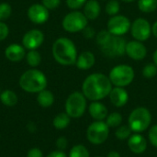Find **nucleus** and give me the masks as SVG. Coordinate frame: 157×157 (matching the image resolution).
Listing matches in <instances>:
<instances>
[{
	"mask_svg": "<svg viewBox=\"0 0 157 157\" xmlns=\"http://www.w3.org/2000/svg\"><path fill=\"white\" fill-rule=\"evenodd\" d=\"M54 60L62 65H73L77 60V51L75 43L67 38H59L52 44Z\"/></svg>",
	"mask_w": 157,
	"mask_h": 157,
	"instance_id": "f03ea898",
	"label": "nucleus"
},
{
	"mask_svg": "<svg viewBox=\"0 0 157 157\" xmlns=\"http://www.w3.org/2000/svg\"><path fill=\"white\" fill-rule=\"evenodd\" d=\"M122 2H125V3H131V2H133L134 0H121Z\"/></svg>",
	"mask_w": 157,
	"mask_h": 157,
	"instance_id": "c03bdc74",
	"label": "nucleus"
},
{
	"mask_svg": "<svg viewBox=\"0 0 157 157\" xmlns=\"http://www.w3.org/2000/svg\"><path fill=\"white\" fill-rule=\"evenodd\" d=\"M6 59L10 62H19L26 56L25 48L17 43H12L5 51Z\"/></svg>",
	"mask_w": 157,
	"mask_h": 157,
	"instance_id": "f3484780",
	"label": "nucleus"
},
{
	"mask_svg": "<svg viewBox=\"0 0 157 157\" xmlns=\"http://www.w3.org/2000/svg\"><path fill=\"white\" fill-rule=\"evenodd\" d=\"M27 157H43V155L39 148H32L28 152Z\"/></svg>",
	"mask_w": 157,
	"mask_h": 157,
	"instance_id": "4c0bfd02",
	"label": "nucleus"
},
{
	"mask_svg": "<svg viewBox=\"0 0 157 157\" xmlns=\"http://www.w3.org/2000/svg\"><path fill=\"white\" fill-rule=\"evenodd\" d=\"M109 97L111 104H113L117 108H121L126 105L129 99V95L127 91L123 87L119 86H115L114 88H112Z\"/></svg>",
	"mask_w": 157,
	"mask_h": 157,
	"instance_id": "2eb2a0df",
	"label": "nucleus"
},
{
	"mask_svg": "<svg viewBox=\"0 0 157 157\" xmlns=\"http://www.w3.org/2000/svg\"><path fill=\"white\" fill-rule=\"evenodd\" d=\"M100 14V5L97 0H88L84 6V15L87 19L94 20Z\"/></svg>",
	"mask_w": 157,
	"mask_h": 157,
	"instance_id": "aec40b11",
	"label": "nucleus"
},
{
	"mask_svg": "<svg viewBox=\"0 0 157 157\" xmlns=\"http://www.w3.org/2000/svg\"><path fill=\"white\" fill-rule=\"evenodd\" d=\"M153 59H154V63H155L157 65V50L154 52V55H153Z\"/></svg>",
	"mask_w": 157,
	"mask_h": 157,
	"instance_id": "37998d69",
	"label": "nucleus"
},
{
	"mask_svg": "<svg viewBox=\"0 0 157 157\" xmlns=\"http://www.w3.org/2000/svg\"><path fill=\"white\" fill-rule=\"evenodd\" d=\"M90 116L96 121H104L108 117V109L99 101H92L88 108Z\"/></svg>",
	"mask_w": 157,
	"mask_h": 157,
	"instance_id": "a211bd4d",
	"label": "nucleus"
},
{
	"mask_svg": "<svg viewBox=\"0 0 157 157\" xmlns=\"http://www.w3.org/2000/svg\"><path fill=\"white\" fill-rule=\"evenodd\" d=\"M149 136V140L150 143L152 144V145H154L155 147H157V125L153 126L148 133Z\"/></svg>",
	"mask_w": 157,
	"mask_h": 157,
	"instance_id": "72a5a7b5",
	"label": "nucleus"
},
{
	"mask_svg": "<svg viewBox=\"0 0 157 157\" xmlns=\"http://www.w3.org/2000/svg\"><path fill=\"white\" fill-rule=\"evenodd\" d=\"M87 18L84 13L79 11H73L68 13L63 19V28L71 33L82 31L87 26Z\"/></svg>",
	"mask_w": 157,
	"mask_h": 157,
	"instance_id": "6e6552de",
	"label": "nucleus"
},
{
	"mask_svg": "<svg viewBox=\"0 0 157 157\" xmlns=\"http://www.w3.org/2000/svg\"><path fill=\"white\" fill-rule=\"evenodd\" d=\"M61 0H42V5L49 10L55 9L59 6Z\"/></svg>",
	"mask_w": 157,
	"mask_h": 157,
	"instance_id": "f704fd0d",
	"label": "nucleus"
},
{
	"mask_svg": "<svg viewBox=\"0 0 157 157\" xmlns=\"http://www.w3.org/2000/svg\"><path fill=\"white\" fill-rule=\"evenodd\" d=\"M106 12L108 15L113 17L120 12V3L118 0H109L106 5Z\"/></svg>",
	"mask_w": 157,
	"mask_h": 157,
	"instance_id": "c756f323",
	"label": "nucleus"
},
{
	"mask_svg": "<svg viewBox=\"0 0 157 157\" xmlns=\"http://www.w3.org/2000/svg\"><path fill=\"white\" fill-rule=\"evenodd\" d=\"M112 37V34L107 29H103L101 31H99L97 35H96V42L97 44L101 48L102 46H104Z\"/></svg>",
	"mask_w": 157,
	"mask_h": 157,
	"instance_id": "c85d7f7f",
	"label": "nucleus"
},
{
	"mask_svg": "<svg viewBox=\"0 0 157 157\" xmlns=\"http://www.w3.org/2000/svg\"><path fill=\"white\" fill-rule=\"evenodd\" d=\"M109 134V127L103 121H96L92 122L86 131L87 140L96 145L105 143Z\"/></svg>",
	"mask_w": 157,
	"mask_h": 157,
	"instance_id": "0eeeda50",
	"label": "nucleus"
},
{
	"mask_svg": "<svg viewBox=\"0 0 157 157\" xmlns=\"http://www.w3.org/2000/svg\"><path fill=\"white\" fill-rule=\"evenodd\" d=\"M44 41V34L39 29H30L23 36L22 44L25 49L36 50Z\"/></svg>",
	"mask_w": 157,
	"mask_h": 157,
	"instance_id": "ddd939ff",
	"label": "nucleus"
},
{
	"mask_svg": "<svg viewBox=\"0 0 157 157\" xmlns=\"http://www.w3.org/2000/svg\"><path fill=\"white\" fill-rule=\"evenodd\" d=\"M19 86L26 92L39 93L46 88L47 78L41 71L29 69L20 76Z\"/></svg>",
	"mask_w": 157,
	"mask_h": 157,
	"instance_id": "7ed1b4c3",
	"label": "nucleus"
},
{
	"mask_svg": "<svg viewBox=\"0 0 157 157\" xmlns=\"http://www.w3.org/2000/svg\"><path fill=\"white\" fill-rule=\"evenodd\" d=\"M8 33H9L8 26L6 23L0 21V41L6 39V37L8 36Z\"/></svg>",
	"mask_w": 157,
	"mask_h": 157,
	"instance_id": "c9c22d12",
	"label": "nucleus"
},
{
	"mask_svg": "<svg viewBox=\"0 0 157 157\" xmlns=\"http://www.w3.org/2000/svg\"><path fill=\"white\" fill-rule=\"evenodd\" d=\"M131 32L136 40L144 41L149 39L152 33V27L147 19L139 17L131 25Z\"/></svg>",
	"mask_w": 157,
	"mask_h": 157,
	"instance_id": "9b49d317",
	"label": "nucleus"
},
{
	"mask_svg": "<svg viewBox=\"0 0 157 157\" xmlns=\"http://www.w3.org/2000/svg\"><path fill=\"white\" fill-rule=\"evenodd\" d=\"M69 157H90L88 150L82 144L75 145L69 154Z\"/></svg>",
	"mask_w": 157,
	"mask_h": 157,
	"instance_id": "bb28decb",
	"label": "nucleus"
},
{
	"mask_svg": "<svg viewBox=\"0 0 157 157\" xmlns=\"http://www.w3.org/2000/svg\"><path fill=\"white\" fill-rule=\"evenodd\" d=\"M82 33H83V36H84L86 39H93V38L96 36V31H95L94 28L89 27V26H86V27L82 30Z\"/></svg>",
	"mask_w": 157,
	"mask_h": 157,
	"instance_id": "e433bc0d",
	"label": "nucleus"
},
{
	"mask_svg": "<svg viewBox=\"0 0 157 157\" xmlns=\"http://www.w3.org/2000/svg\"><path fill=\"white\" fill-rule=\"evenodd\" d=\"M12 14V7L7 3L0 4V21L7 19Z\"/></svg>",
	"mask_w": 157,
	"mask_h": 157,
	"instance_id": "2f4dec72",
	"label": "nucleus"
},
{
	"mask_svg": "<svg viewBox=\"0 0 157 157\" xmlns=\"http://www.w3.org/2000/svg\"><path fill=\"white\" fill-rule=\"evenodd\" d=\"M26 61L27 63L31 67L38 66L41 62V56L39 52L36 50H29L28 53H26Z\"/></svg>",
	"mask_w": 157,
	"mask_h": 157,
	"instance_id": "b1692460",
	"label": "nucleus"
},
{
	"mask_svg": "<svg viewBox=\"0 0 157 157\" xmlns=\"http://www.w3.org/2000/svg\"><path fill=\"white\" fill-rule=\"evenodd\" d=\"M128 146L132 153L140 155L145 152L147 148V142L141 134H132L128 139Z\"/></svg>",
	"mask_w": 157,
	"mask_h": 157,
	"instance_id": "dca6fc26",
	"label": "nucleus"
},
{
	"mask_svg": "<svg viewBox=\"0 0 157 157\" xmlns=\"http://www.w3.org/2000/svg\"><path fill=\"white\" fill-rule=\"evenodd\" d=\"M95 55L90 52H83L79 56H77L76 66L81 70H88L95 64Z\"/></svg>",
	"mask_w": 157,
	"mask_h": 157,
	"instance_id": "6ab92c4d",
	"label": "nucleus"
},
{
	"mask_svg": "<svg viewBox=\"0 0 157 157\" xmlns=\"http://www.w3.org/2000/svg\"><path fill=\"white\" fill-rule=\"evenodd\" d=\"M37 101L39 105L41 106L42 108H49L54 102V96L51 91L44 89L39 92L37 97Z\"/></svg>",
	"mask_w": 157,
	"mask_h": 157,
	"instance_id": "412c9836",
	"label": "nucleus"
},
{
	"mask_svg": "<svg viewBox=\"0 0 157 157\" xmlns=\"http://www.w3.org/2000/svg\"><path fill=\"white\" fill-rule=\"evenodd\" d=\"M107 157H121V155L117 151H111L108 154Z\"/></svg>",
	"mask_w": 157,
	"mask_h": 157,
	"instance_id": "a19ab883",
	"label": "nucleus"
},
{
	"mask_svg": "<svg viewBox=\"0 0 157 157\" xmlns=\"http://www.w3.org/2000/svg\"><path fill=\"white\" fill-rule=\"evenodd\" d=\"M132 132V131L129 125H122L118 127V129L115 132V136L119 140H126L131 137Z\"/></svg>",
	"mask_w": 157,
	"mask_h": 157,
	"instance_id": "cd10ccee",
	"label": "nucleus"
},
{
	"mask_svg": "<svg viewBox=\"0 0 157 157\" xmlns=\"http://www.w3.org/2000/svg\"><path fill=\"white\" fill-rule=\"evenodd\" d=\"M1 102L7 107H13L17 103V96L11 90H5L0 94Z\"/></svg>",
	"mask_w": 157,
	"mask_h": 157,
	"instance_id": "4be33fe9",
	"label": "nucleus"
},
{
	"mask_svg": "<svg viewBox=\"0 0 157 157\" xmlns=\"http://www.w3.org/2000/svg\"><path fill=\"white\" fill-rule=\"evenodd\" d=\"M56 146L58 147L59 150L63 151L67 147V140L64 137H61L57 140L56 142Z\"/></svg>",
	"mask_w": 157,
	"mask_h": 157,
	"instance_id": "58836bf2",
	"label": "nucleus"
},
{
	"mask_svg": "<svg viewBox=\"0 0 157 157\" xmlns=\"http://www.w3.org/2000/svg\"><path fill=\"white\" fill-rule=\"evenodd\" d=\"M47 157H67V156H66V155H65L63 151L59 150V151H53V152H52L51 154H49V155H48V156Z\"/></svg>",
	"mask_w": 157,
	"mask_h": 157,
	"instance_id": "ea45409f",
	"label": "nucleus"
},
{
	"mask_svg": "<svg viewBox=\"0 0 157 157\" xmlns=\"http://www.w3.org/2000/svg\"><path fill=\"white\" fill-rule=\"evenodd\" d=\"M126 40L121 36L112 35L110 40L100 48L102 53L109 58L122 56L126 53Z\"/></svg>",
	"mask_w": 157,
	"mask_h": 157,
	"instance_id": "1a4fd4ad",
	"label": "nucleus"
},
{
	"mask_svg": "<svg viewBox=\"0 0 157 157\" xmlns=\"http://www.w3.org/2000/svg\"><path fill=\"white\" fill-rule=\"evenodd\" d=\"M157 75V65L155 63H147L143 69V75L145 78H153Z\"/></svg>",
	"mask_w": 157,
	"mask_h": 157,
	"instance_id": "7c9ffc66",
	"label": "nucleus"
},
{
	"mask_svg": "<svg viewBox=\"0 0 157 157\" xmlns=\"http://www.w3.org/2000/svg\"><path fill=\"white\" fill-rule=\"evenodd\" d=\"M138 7L144 13L154 12L157 8V0H139Z\"/></svg>",
	"mask_w": 157,
	"mask_h": 157,
	"instance_id": "393cba45",
	"label": "nucleus"
},
{
	"mask_svg": "<svg viewBox=\"0 0 157 157\" xmlns=\"http://www.w3.org/2000/svg\"><path fill=\"white\" fill-rule=\"evenodd\" d=\"M122 122V117L118 112H112L106 118V123L109 128H118Z\"/></svg>",
	"mask_w": 157,
	"mask_h": 157,
	"instance_id": "a878e982",
	"label": "nucleus"
},
{
	"mask_svg": "<svg viewBox=\"0 0 157 157\" xmlns=\"http://www.w3.org/2000/svg\"><path fill=\"white\" fill-rule=\"evenodd\" d=\"M86 3V0H66V5L69 8L76 10L81 8Z\"/></svg>",
	"mask_w": 157,
	"mask_h": 157,
	"instance_id": "473e14b6",
	"label": "nucleus"
},
{
	"mask_svg": "<svg viewBox=\"0 0 157 157\" xmlns=\"http://www.w3.org/2000/svg\"><path fill=\"white\" fill-rule=\"evenodd\" d=\"M70 124V116L65 113H59L53 119V126L57 130H63Z\"/></svg>",
	"mask_w": 157,
	"mask_h": 157,
	"instance_id": "5701e85b",
	"label": "nucleus"
},
{
	"mask_svg": "<svg viewBox=\"0 0 157 157\" xmlns=\"http://www.w3.org/2000/svg\"><path fill=\"white\" fill-rule=\"evenodd\" d=\"M130 19L122 15H115L108 22V30L115 36H122L131 29Z\"/></svg>",
	"mask_w": 157,
	"mask_h": 157,
	"instance_id": "9d476101",
	"label": "nucleus"
},
{
	"mask_svg": "<svg viewBox=\"0 0 157 157\" xmlns=\"http://www.w3.org/2000/svg\"><path fill=\"white\" fill-rule=\"evenodd\" d=\"M112 84L108 76L96 73L88 75L82 86L84 96L91 101H99L109 95Z\"/></svg>",
	"mask_w": 157,
	"mask_h": 157,
	"instance_id": "f257e3e1",
	"label": "nucleus"
},
{
	"mask_svg": "<svg viewBox=\"0 0 157 157\" xmlns=\"http://www.w3.org/2000/svg\"><path fill=\"white\" fill-rule=\"evenodd\" d=\"M152 122L150 111L144 107L137 108L132 111L129 117V126L132 132H143L146 131Z\"/></svg>",
	"mask_w": 157,
	"mask_h": 157,
	"instance_id": "20e7f679",
	"label": "nucleus"
},
{
	"mask_svg": "<svg viewBox=\"0 0 157 157\" xmlns=\"http://www.w3.org/2000/svg\"><path fill=\"white\" fill-rule=\"evenodd\" d=\"M152 33L155 35V37L157 38V21H155L152 27Z\"/></svg>",
	"mask_w": 157,
	"mask_h": 157,
	"instance_id": "79ce46f5",
	"label": "nucleus"
},
{
	"mask_svg": "<svg viewBox=\"0 0 157 157\" xmlns=\"http://www.w3.org/2000/svg\"><path fill=\"white\" fill-rule=\"evenodd\" d=\"M97 157H102V156H97Z\"/></svg>",
	"mask_w": 157,
	"mask_h": 157,
	"instance_id": "a18cd8bd",
	"label": "nucleus"
},
{
	"mask_svg": "<svg viewBox=\"0 0 157 157\" xmlns=\"http://www.w3.org/2000/svg\"><path fill=\"white\" fill-rule=\"evenodd\" d=\"M109 78L112 85L119 87L129 86L134 79V70L127 64H120L111 69Z\"/></svg>",
	"mask_w": 157,
	"mask_h": 157,
	"instance_id": "39448f33",
	"label": "nucleus"
},
{
	"mask_svg": "<svg viewBox=\"0 0 157 157\" xmlns=\"http://www.w3.org/2000/svg\"><path fill=\"white\" fill-rule=\"evenodd\" d=\"M126 54L132 60L141 61L146 56L147 49L142 41L132 40L126 44Z\"/></svg>",
	"mask_w": 157,
	"mask_h": 157,
	"instance_id": "4468645a",
	"label": "nucleus"
},
{
	"mask_svg": "<svg viewBox=\"0 0 157 157\" xmlns=\"http://www.w3.org/2000/svg\"><path fill=\"white\" fill-rule=\"evenodd\" d=\"M86 109V98L81 92L72 93L66 99L65 111L70 118H80Z\"/></svg>",
	"mask_w": 157,
	"mask_h": 157,
	"instance_id": "423d86ee",
	"label": "nucleus"
},
{
	"mask_svg": "<svg viewBox=\"0 0 157 157\" xmlns=\"http://www.w3.org/2000/svg\"><path fill=\"white\" fill-rule=\"evenodd\" d=\"M49 9L42 4H34L29 7L28 17L34 24H43L49 19Z\"/></svg>",
	"mask_w": 157,
	"mask_h": 157,
	"instance_id": "f8f14e48",
	"label": "nucleus"
}]
</instances>
